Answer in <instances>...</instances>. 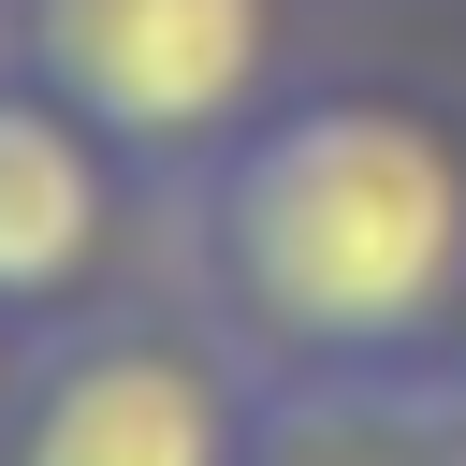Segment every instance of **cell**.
Segmentation results:
<instances>
[{
    "label": "cell",
    "instance_id": "cell-1",
    "mask_svg": "<svg viewBox=\"0 0 466 466\" xmlns=\"http://www.w3.org/2000/svg\"><path fill=\"white\" fill-rule=\"evenodd\" d=\"M204 291L277 364L393 379L466 306V146L379 87L248 116L204 175Z\"/></svg>",
    "mask_w": 466,
    "mask_h": 466
},
{
    "label": "cell",
    "instance_id": "cell-2",
    "mask_svg": "<svg viewBox=\"0 0 466 466\" xmlns=\"http://www.w3.org/2000/svg\"><path fill=\"white\" fill-rule=\"evenodd\" d=\"M15 58L102 146L175 160V146L248 131L262 58H277V0H15Z\"/></svg>",
    "mask_w": 466,
    "mask_h": 466
},
{
    "label": "cell",
    "instance_id": "cell-3",
    "mask_svg": "<svg viewBox=\"0 0 466 466\" xmlns=\"http://www.w3.org/2000/svg\"><path fill=\"white\" fill-rule=\"evenodd\" d=\"M0 466H248V393L189 335H102L29 379Z\"/></svg>",
    "mask_w": 466,
    "mask_h": 466
},
{
    "label": "cell",
    "instance_id": "cell-4",
    "mask_svg": "<svg viewBox=\"0 0 466 466\" xmlns=\"http://www.w3.org/2000/svg\"><path fill=\"white\" fill-rule=\"evenodd\" d=\"M102 131L58 87H0V306H73L102 262Z\"/></svg>",
    "mask_w": 466,
    "mask_h": 466
},
{
    "label": "cell",
    "instance_id": "cell-5",
    "mask_svg": "<svg viewBox=\"0 0 466 466\" xmlns=\"http://www.w3.org/2000/svg\"><path fill=\"white\" fill-rule=\"evenodd\" d=\"M248 466H422V408L350 379V393H306V408L248 422Z\"/></svg>",
    "mask_w": 466,
    "mask_h": 466
},
{
    "label": "cell",
    "instance_id": "cell-6",
    "mask_svg": "<svg viewBox=\"0 0 466 466\" xmlns=\"http://www.w3.org/2000/svg\"><path fill=\"white\" fill-rule=\"evenodd\" d=\"M451 393H466V335H451Z\"/></svg>",
    "mask_w": 466,
    "mask_h": 466
}]
</instances>
